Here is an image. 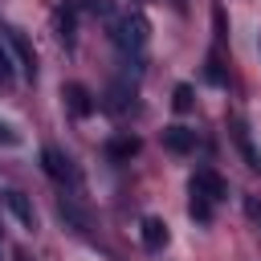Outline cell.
I'll return each mask as SVG.
<instances>
[{
  "label": "cell",
  "mask_w": 261,
  "mask_h": 261,
  "mask_svg": "<svg viewBox=\"0 0 261 261\" xmlns=\"http://www.w3.org/2000/svg\"><path fill=\"white\" fill-rule=\"evenodd\" d=\"M147 33H151V24H147L143 12H126L122 20H114V45H118L122 53H143Z\"/></svg>",
  "instance_id": "obj_1"
},
{
  "label": "cell",
  "mask_w": 261,
  "mask_h": 261,
  "mask_svg": "<svg viewBox=\"0 0 261 261\" xmlns=\"http://www.w3.org/2000/svg\"><path fill=\"white\" fill-rule=\"evenodd\" d=\"M188 192H192V196H200V200H208V204H220V200L228 196V184H224V179H220L212 167H200V171L192 175Z\"/></svg>",
  "instance_id": "obj_2"
},
{
  "label": "cell",
  "mask_w": 261,
  "mask_h": 261,
  "mask_svg": "<svg viewBox=\"0 0 261 261\" xmlns=\"http://www.w3.org/2000/svg\"><path fill=\"white\" fill-rule=\"evenodd\" d=\"M41 167H45V175H49L53 184H73V179H77V175H73L69 155H65V151H57V147H45V151H41Z\"/></svg>",
  "instance_id": "obj_3"
},
{
  "label": "cell",
  "mask_w": 261,
  "mask_h": 261,
  "mask_svg": "<svg viewBox=\"0 0 261 261\" xmlns=\"http://www.w3.org/2000/svg\"><path fill=\"white\" fill-rule=\"evenodd\" d=\"M61 98H65V110H69L73 118H86V114H94V106H98L94 94H90L82 82H65V86H61Z\"/></svg>",
  "instance_id": "obj_4"
},
{
  "label": "cell",
  "mask_w": 261,
  "mask_h": 261,
  "mask_svg": "<svg viewBox=\"0 0 261 261\" xmlns=\"http://www.w3.org/2000/svg\"><path fill=\"white\" fill-rule=\"evenodd\" d=\"M139 241H143L147 253H163L167 241H171V232H167V224H163L159 216H143V224H139Z\"/></svg>",
  "instance_id": "obj_5"
},
{
  "label": "cell",
  "mask_w": 261,
  "mask_h": 261,
  "mask_svg": "<svg viewBox=\"0 0 261 261\" xmlns=\"http://www.w3.org/2000/svg\"><path fill=\"white\" fill-rule=\"evenodd\" d=\"M4 37H8V45H12V53H16V61H20L24 77H37V53H33V45L24 41V33H16V29H4Z\"/></svg>",
  "instance_id": "obj_6"
},
{
  "label": "cell",
  "mask_w": 261,
  "mask_h": 261,
  "mask_svg": "<svg viewBox=\"0 0 261 261\" xmlns=\"http://www.w3.org/2000/svg\"><path fill=\"white\" fill-rule=\"evenodd\" d=\"M163 147L171 151V155H188V151H196V130H188V126H163Z\"/></svg>",
  "instance_id": "obj_7"
},
{
  "label": "cell",
  "mask_w": 261,
  "mask_h": 261,
  "mask_svg": "<svg viewBox=\"0 0 261 261\" xmlns=\"http://www.w3.org/2000/svg\"><path fill=\"white\" fill-rule=\"evenodd\" d=\"M4 204H8V212H12L24 228H37V212H33V204L24 200V192H4Z\"/></svg>",
  "instance_id": "obj_8"
},
{
  "label": "cell",
  "mask_w": 261,
  "mask_h": 261,
  "mask_svg": "<svg viewBox=\"0 0 261 261\" xmlns=\"http://www.w3.org/2000/svg\"><path fill=\"white\" fill-rule=\"evenodd\" d=\"M139 147H143V143H139L135 135H114V139L106 143V155H110L114 163H122V159H130V155H139Z\"/></svg>",
  "instance_id": "obj_9"
},
{
  "label": "cell",
  "mask_w": 261,
  "mask_h": 261,
  "mask_svg": "<svg viewBox=\"0 0 261 261\" xmlns=\"http://www.w3.org/2000/svg\"><path fill=\"white\" fill-rule=\"evenodd\" d=\"M232 139H237V147H241V155H245V163H249L253 171H261V155L253 151V143H249V130H245L241 122H232Z\"/></svg>",
  "instance_id": "obj_10"
},
{
  "label": "cell",
  "mask_w": 261,
  "mask_h": 261,
  "mask_svg": "<svg viewBox=\"0 0 261 261\" xmlns=\"http://www.w3.org/2000/svg\"><path fill=\"white\" fill-rule=\"evenodd\" d=\"M57 37H61L65 45H73V8H69V4L57 12Z\"/></svg>",
  "instance_id": "obj_11"
},
{
  "label": "cell",
  "mask_w": 261,
  "mask_h": 261,
  "mask_svg": "<svg viewBox=\"0 0 261 261\" xmlns=\"http://www.w3.org/2000/svg\"><path fill=\"white\" fill-rule=\"evenodd\" d=\"M171 106H175L179 114H188V110H192V86H175V94H171Z\"/></svg>",
  "instance_id": "obj_12"
},
{
  "label": "cell",
  "mask_w": 261,
  "mask_h": 261,
  "mask_svg": "<svg viewBox=\"0 0 261 261\" xmlns=\"http://www.w3.org/2000/svg\"><path fill=\"white\" fill-rule=\"evenodd\" d=\"M0 143H4V147H12V143H16V130H12L8 122H0Z\"/></svg>",
  "instance_id": "obj_13"
},
{
  "label": "cell",
  "mask_w": 261,
  "mask_h": 261,
  "mask_svg": "<svg viewBox=\"0 0 261 261\" xmlns=\"http://www.w3.org/2000/svg\"><path fill=\"white\" fill-rule=\"evenodd\" d=\"M249 216H253V220H261V204H257V200H249Z\"/></svg>",
  "instance_id": "obj_14"
}]
</instances>
